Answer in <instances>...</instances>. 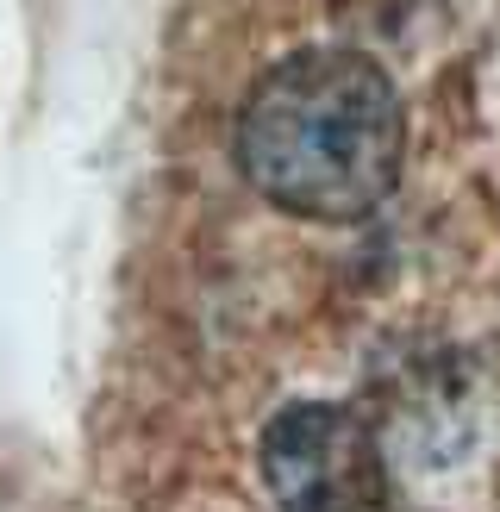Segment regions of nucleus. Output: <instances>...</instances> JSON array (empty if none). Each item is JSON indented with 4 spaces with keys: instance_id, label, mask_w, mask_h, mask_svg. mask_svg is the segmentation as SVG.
Segmentation results:
<instances>
[{
    "instance_id": "f257e3e1",
    "label": "nucleus",
    "mask_w": 500,
    "mask_h": 512,
    "mask_svg": "<svg viewBox=\"0 0 500 512\" xmlns=\"http://www.w3.org/2000/svg\"><path fill=\"white\" fill-rule=\"evenodd\" d=\"M407 113L388 69L344 44L282 57L238 113V169L269 207L313 225L369 219L400 182Z\"/></svg>"
},
{
    "instance_id": "f03ea898",
    "label": "nucleus",
    "mask_w": 500,
    "mask_h": 512,
    "mask_svg": "<svg viewBox=\"0 0 500 512\" xmlns=\"http://www.w3.org/2000/svg\"><path fill=\"white\" fill-rule=\"evenodd\" d=\"M263 481L275 512H388L375 431L332 400H294L263 431Z\"/></svg>"
}]
</instances>
